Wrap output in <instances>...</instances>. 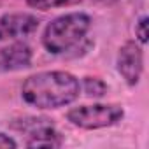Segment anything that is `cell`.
Masks as SVG:
<instances>
[{
    "mask_svg": "<svg viewBox=\"0 0 149 149\" xmlns=\"http://www.w3.org/2000/svg\"><path fill=\"white\" fill-rule=\"evenodd\" d=\"M81 93L79 79L65 70H46L26 77L21 98L37 109H60L76 102Z\"/></svg>",
    "mask_w": 149,
    "mask_h": 149,
    "instance_id": "cell-1",
    "label": "cell"
},
{
    "mask_svg": "<svg viewBox=\"0 0 149 149\" xmlns=\"http://www.w3.org/2000/svg\"><path fill=\"white\" fill-rule=\"evenodd\" d=\"M91 18L86 13H68L54 18L42 33V46L51 54H63L84 40L91 28Z\"/></svg>",
    "mask_w": 149,
    "mask_h": 149,
    "instance_id": "cell-2",
    "label": "cell"
},
{
    "mask_svg": "<svg viewBox=\"0 0 149 149\" xmlns=\"http://www.w3.org/2000/svg\"><path fill=\"white\" fill-rule=\"evenodd\" d=\"M125 118V109L119 104H91L77 105L67 112L70 125L81 130H100L118 125Z\"/></svg>",
    "mask_w": 149,
    "mask_h": 149,
    "instance_id": "cell-3",
    "label": "cell"
},
{
    "mask_svg": "<svg viewBox=\"0 0 149 149\" xmlns=\"http://www.w3.org/2000/svg\"><path fill=\"white\" fill-rule=\"evenodd\" d=\"M16 130L26 133V147H61V133L46 118H23L13 125Z\"/></svg>",
    "mask_w": 149,
    "mask_h": 149,
    "instance_id": "cell-4",
    "label": "cell"
},
{
    "mask_svg": "<svg viewBox=\"0 0 149 149\" xmlns=\"http://www.w3.org/2000/svg\"><path fill=\"white\" fill-rule=\"evenodd\" d=\"M116 65H118V72L119 76L125 79V83L128 86H137L142 72H144V51L142 46L135 40H128L125 42L119 51H118V58H116Z\"/></svg>",
    "mask_w": 149,
    "mask_h": 149,
    "instance_id": "cell-5",
    "label": "cell"
},
{
    "mask_svg": "<svg viewBox=\"0 0 149 149\" xmlns=\"http://www.w3.org/2000/svg\"><path fill=\"white\" fill-rule=\"evenodd\" d=\"M37 16L30 13H9L0 18V42L2 40H19L39 28Z\"/></svg>",
    "mask_w": 149,
    "mask_h": 149,
    "instance_id": "cell-6",
    "label": "cell"
},
{
    "mask_svg": "<svg viewBox=\"0 0 149 149\" xmlns=\"http://www.w3.org/2000/svg\"><path fill=\"white\" fill-rule=\"evenodd\" d=\"M33 58L32 47L23 40H14L13 44L0 49V72H16L30 67Z\"/></svg>",
    "mask_w": 149,
    "mask_h": 149,
    "instance_id": "cell-7",
    "label": "cell"
},
{
    "mask_svg": "<svg viewBox=\"0 0 149 149\" xmlns=\"http://www.w3.org/2000/svg\"><path fill=\"white\" fill-rule=\"evenodd\" d=\"M79 84H81V91H84V95L86 97H91V98H102L107 93V90H109V86L105 84L104 79L91 77V76L84 77Z\"/></svg>",
    "mask_w": 149,
    "mask_h": 149,
    "instance_id": "cell-8",
    "label": "cell"
},
{
    "mask_svg": "<svg viewBox=\"0 0 149 149\" xmlns=\"http://www.w3.org/2000/svg\"><path fill=\"white\" fill-rule=\"evenodd\" d=\"M26 6L37 11H51V9H60V7H70L77 6L83 0H25Z\"/></svg>",
    "mask_w": 149,
    "mask_h": 149,
    "instance_id": "cell-9",
    "label": "cell"
},
{
    "mask_svg": "<svg viewBox=\"0 0 149 149\" xmlns=\"http://www.w3.org/2000/svg\"><path fill=\"white\" fill-rule=\"evenodd\" d=\"M135 35H137L139 44L147 42V16H140L139 21L135 23Z\"/></svg>",
    "mask_w": 149,
    "mask_h": 149,
    "instance_id": "cell-10",
    "label": "cell"
},
{
    "mask_svg": "<svg viewBox=\"0 0 149 149\" xmlns=\"http://www.w3.org/2000/svg\"><path fill=\"white\" fill-rule=\"evenodd\" d=\"M0 147H2V149H7V147L14 149V147H18V142L13 137L6 135V133H0Z\"/></svg>",
    "mask_w": 149,
    "mask_h": 149,
    "instance_id": "cell-11",
    "label": "cell"
},
{
    "mask_svg": "<svg viewBox=\"0 0 149 149\" xmlns=\"http://www.w3.org/2000/svg\"><path fill=\"white\" fill-rule=\"evenodd\" d=\"M95 2H98V4H104V6H111V4H116V2H119V0H95Z\"/></svg>",
    "mask_w": 149,
    "mask_h": 149,
    "instance_id": "cell-12",
    "label": "cell"
}]
</instances>
